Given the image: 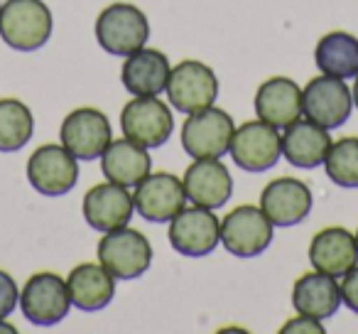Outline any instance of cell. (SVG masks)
<instances>
[{"mask_svg": "<svg viewBox=\"0 0 358 334\" xmlns=\"http://www.w3.org/2000/svg\"><path fill=\"white\" fill-rule=\"evenodd\" d=\"M50 35L52 13L42 0H8L0 8V37L13 50H40Z\"/></svg>", "mask_w": 358, "mask_h": 334, "instance_id": "obj_1", "label": "cell"}, {"mask_svg": "<svg viewBox=\"0 0 358 334\" xmlns=\"http://www.w3.org/2000/svg\"><path fill=\"white\" fill-rule=\"evenodd\" d=\"M150 37V25L143 11L130 3H113L96 20V40L108 55L128 57L143 50Z\"/></svg>", "mask_w": 358, "mask_h": 334, "instance_id": "obj_2", "label": "cell"}, {"mask_svg": "<svg viewBox=\"0 0 358 334\" xmlns=\"http://www.w3.org/2000/svg\"><path fill=\"white\" fill-rule=\"evenodd\" d=\"M99 263L118 280H135L152 263V246L140 231L120 226L99 241Z\"/></svg>", "mask_w": 358, "mask_h": 334, "instance_id": "obj_3", "label": "cell"}, {"mask_svg": "<svg viewBox=\"0 0 358 334\" xmlns=\"http://www.w3.org/2000/svg\"><path fill=\"white\" fill-rule=\"evenodd\" d=\"M234 118L226 111L209 106L204 111L189 113V118L182 125V145L187 155L194 160L221 158L229 153L231 138H234Z\"/></svg>", "mask_w": 358, "mask_h": 334, "instance_id": "obj_4", "label": "cell"}, {"mask_svg": "<svg viewBox=\"0 0 358 334\" xmlns=\"http://www.w3.org/2000/svg\"><path fill=\"white\" fill-rule=\"evenodd\" d=\"M120 128L125 138L143 148H159L169 140L174 128L172 111L155 96H135L120 111Z\"/></svg>", "mask_w": 358, "mask_h": 334, "instance_id": "obj_5", "label": "cell"}, {"mask_svg": "<svg viewBox=\"0 0 358 334\" xmlns=\"http://www.w3.org/2000/svg\"><path fill=\"white\" fill-rule=\"evenodd\" d=\"M167 96L182 113H196L214 106L219 96V79L214 69L201 62H179L167 79Z\"/></svg>", "mask_w": 358, "mask_h": 334, "instance_id": "obj_6", "label": "cell"}, {"mask_svg": "<svg viewBox=\"0 0 358 334\" xmlns=\"http://www.w3.org/2000/svg\"><path fill=\"white\" fill-rule=\"evenodd\" d=\"M221 221L206 207H185L177 216L169 219V244L177 253L199 258L209 256L219 246Z\"/></svg>", "mask_w": 358, "mask_h": 334, "instance_id": "obj_7", "label": "cell"}, {"mask_svg": "<svg viewBox=\"0 0 358 334\" xmlns=\"http://www.w3.org/2000/svg\"><path fill=\"white\" fill-rule=\"evenodd\" d=\"M221 244L238 258H253L273 244V221L258 207H238L221 221Z\"/></svg>", "mask_w": 358, "mask_h": 334, "instance_id": "obj_8", "label": "cell"}, {"mask_svg": "<svg viewBox=\"0 0 358 334\" xmlns=\"http://www.w3.org/2000/svg\"><path fill=\"white\" fill-rule=\"evenodd\" d=\"M20 307L27 322L37 327H52L62 322L71 307L66 280L55 273H35L22 288Z\"/></svg>", "mask_w": 358, "mask_h": 334, "instance_id": "obj_9", "label": "cell"}, {"mask_svg": "<svg viewBox=\"0 0 358 334\" xmlns=\"http://www.w3.org/2000/svg\"><path fill=\"white\" fill-rule=\"evenodd\" d=\"M231 158L238 167L248 172H265L278 165L282 155V135L265 120H248L234 130L229 148Z\"/></svg>", "mask_w": 358, "mask_h": 334, "instance_id": "obj_10", "label": "cell"}, {"mask_svg": "<svg viewBox=\"0 0 358 334\" xmlns=\"http://www.w3.org/2000/svg\"><path fill=\"white\" fill-rule=\"evenodd\" d=\"M27 180L40 195L62 197L74 190L79 165L64 145H42L27 160Z\"/></svg>", "mask_w": 358, "mask_h": 334, "instance_id": "obj_11", "label": "cell"}, {"mask_svg": "<svg viewBox=\"0 0 358 334\" xmlns=\"http://www.w3.org/2000/svg\"><path fill=\"white\" fill-rule=\"evenodd\" d=\"M353 109L351 89L336 76H317L302 91V113L324 128H338L348 120Z\"/></svg>", "mask_w": 358, "mask_h": 334, "instance_id": "obj_12", "label": "cell"}, {"mask_svg": "<svg viewBox=\"0 0 358 334\" xmlns=\"http://www.w3.org/2000/svg\"><path fill=\"white\" fill-rule=\"evenodd\" d=\"M62 145L76 160H96L110 145V123L99 109H76L62 120Z\"/></svg>", "mask_w": 358, "mask_h": 334, "instance_id": "obj_13", "label": "cell"}, {"mask_svg": "<svg viewBox=\"0 0 358 334\" xmlns=\"http://www.w3.org/2000/svg\"><path fill=\"white\" fill-rule=\"evenodd\" d=\"M185 185L169 172H155L135 185V211L152 224H167L172 216L185 209Z\"/></svg>", "mask_w": 358, "mask_h": 334, "instance_id": "obj_14", "label": "cell"}, {"mask_svg": "<svg viewBox=\"0 0 358 334\" xmlns=\"http://www.w3.org/2000/svg\"><path fill=\"white\" fill-rule=\"evenodd\" d=\"M260 209L273 221V226H294L312 211V190L302 180L280 177L263 190Z\"/></svg>", "mask_w": 358, "mask_h": 334, "instance_id": "obj_15", "label": "cell"}, {"mask_svg": "<svg viewBox=\"0 0 358 334\" xmlns=\"http://www.w3.org/2000/svg\"><path fill=\"white\" fill-rule=\"evenodd\" d=\"M185 195L192 204L206 207V209H219L231 200L234 180L226 165H221L219 158L194 160L185 172Z\"/></svg>", "mask_w": 358, "mask_h": 334, "instance_id": "obj_16", "label": "cell"}, {"mask_svg": "<svg viewBox=\"0 0 358 334\" xmlns=\"http://www.w3.org/2000/svg\"><path fill=\"white\" fill-rule=\"evenodd\" d=\"M135 211L133 195L128 187L106 182L91 187L84 195V219L96 231H113L130 221Z\"/></svg>", "mask_w": 358, "mask_h": 334, "instance_id": "obj_17", "label": "cell"}, {"mask_svg": "<svg viewBox=\"0 0 358 334\" xmlns=\"http://www.w3.org/2000/svg\"><path fill=\"white\" fill-rule=\"evenodd\" d=\"M309 260L314 270L327 275H343L358 263V244L356 236L343 226H329L322 229L312 239L309 246Z\"/></svg>", "mask_w": 358, "mask_h": 334, "instance_id": "obj_18", "label": "cell"}, {"mask_svg": "<svg viewBox=\"0 0 358 334\" xmlns=\"http://www.w3.org/2000/svg\"><path fill=\"white\" fill-rule=\"evenodd\" d=\"M255 113L275 128H287L302 116V91L287 76H273L255 94Z\"/></svg>", "mask_w": 358, "mask_h": 334, "instance_id": "obj_19", "label": "cell"}, {"mask_svg": "<svg viewBox=\"0 0 358 334\" xmlns=\"http://www.w3.org/2000/svg\"><path fill=\"white\" fill-rule=\"evenodd\" d=\"M292 305L299 314L322 322V319L334 317L336 309L341 307V288L334 275H327L322 270L304 273L292 288Z\"/></svg>", "mask_w": 358, "mask_h": 334, "instance_id": "obj_20", "label": "cell"}, {"mask_svg": "<svg viewBox=\"0 0 358 334\" xmlns=\"http://www.w3.org/2000/svg\"><path fill=\"white\" fill-rule=\"evenodd\" d=\"M329 130L324 125L314 123V120H294L285 128L282 135V155L287 158L289 165L294 167H317L324 162L329 153Z\"/></svg>", "mask_w": 358, "mask_h": 334, "instance_id": "obj_21", "label": "cell"}, {"mask_svg": "<svg viewBox=\"0 0 358 334\" xmlns=\"http://www.w3.org/2000/svg\"><path fill=\"white\" fill-rule=\"evenodd\" d=\"M152 160L148 155V148L133 143V140H110V145L101 155V170L106 180L123 187H135L150 175Z\"/></svg>", "mask_w": 358, "mask_h": 334, "instance_id": "obj_22", "label": "cell"}, {"mask_svg": "<svg viewBox=\"0 0 358 334\" xmlns=\"http://www.w3.org/2000/svg\"><path fill=\"white\" fill-rule=\"evenodd\" d=\"M169 62L159 50H138L128 55L120 79L123 86L133 96H157L159 91L167 89L169 79Z\"/></svg>", "mask_w": 358, "mask_h": 334, "instance_id": "obj_23", "label": "cell"}, {"mask_svg": "<svg viewBox=\"0 0 358 334\" xmlns=\"http://www.w3.org/2000/svg\"><path fill=\"white\" fill-rule=\"evenodd\" d=\"M66 290H69L71 305L84 312H96L113 300L115 283L113 275L101 263H81L66 278Z\"/></svg>", "mask_w": 358, "mask_h": 334, "instance_id": "obj_24", "label": "cell"}, {"mask_svg": "<svg viewBox=\"0 0 358 334\" xmlns=\"http://www.w3.org/2000/svg\"><path fill=\"white\" fill-rule=\"evenodd\" d=\"M314 62L329 76L356 79L358 76V37L348 32H329L317 42Z\"/></svg>", "mask_w": 358, "mask_h": 334, "instance_id": "obj_25", "label": "cell"}, {"mask_svg": "<svg viewBox=\"0 0 358 334\" xmlns=\"http://www.w3.org/2000/svg\"><path fill=\"white\" fill-rule=\"evenodd\" d=\"M35 118L17 99H0V153H15L30 143Z\"/></svg>", "mask_w": 358, "mask_h": 334, "instance_id": "obj_26", "label": "cell"}, {"mask_svg": "<svg viewBox=\"0 0 358 334\" xmlns=\"http://www.w3.org/2000/svg\"><path fill=\"white\" fill-rule=\"evenodd\" d=\"M324 167L334 185L358 187V138H341L329 145Z\"/></svg>", "mask_w": 358, "mask_h": 334, "instance_id": "obj_27", "label": "cell"}, {"mask_svg": "<svg viewBox=\"0 0 358 334\" xmlns=\"http://www.w3.org/2000/svg\"><path fill=\"white\" fill-rule=\"evenodd\" d=\"M17 302H20V290H17L15 280L10 273L0 270V319L8 317Z\"/></svg>", "mask_w": 358, "mask_h": 334, "instance_id": "obj_28", "label": "cell"}, {"mask_svg": "<svg viewBox=\"0 0 358 334\" xmlns=\"http://www.w3.org/2000/svg\"><path fill=\"white\" fill-rule=\"evenodd\" d=\"M338 288H341V302L351 312L358 314V265H353L348 273H343V280L338 283Z\"/></svg>", "mask_w": 358, "mask_h": 334, "instance_id": "obj_29", "label": "cell"}, {"mask_svg": "<svg viewBox=\"0 0 358 334\" xmlns=\"http://www.w3.org/2000/svg\"><path fill=\"white\" fill-rule=\"evenodd\" d=\"M282 332L287 334V332H319L322 334L324 332V327L319 324V319H314V317H307V314H302V317H297V319H289L287 324L282 327Z\"/></svg>", "mask_w": 358, "mask_h": 334, "instance_id": "obj_30", "label": "cell"}, {"mask_svg": "<svg viewBox=\"0 0 358 334\" xmlns=\"http://www.w3.org/2000/svg\"><path fill=\"white\" fill-rule=\"evenodd\" d=\"M351 96H353V106L358 109V76H356V84H353V89H351Z\"/></svg>", "mask_w": 358, "mask_h": 334, "instance_id": "obj_31", "label": "cell"}, {"mask_svg": "<svg viewBox=\"0 0 358 334\" xmlns=\"http://www.w3.org/2000/svg\"><path fill=\"white\" fill-rule=\"evenodd\" d=\"M356 244H358V231H356Z\"/></svg>", "mask_w": 358, "mask_h": 334, "instance_id": "obj_32", "label": "cell"}]
</instances>
